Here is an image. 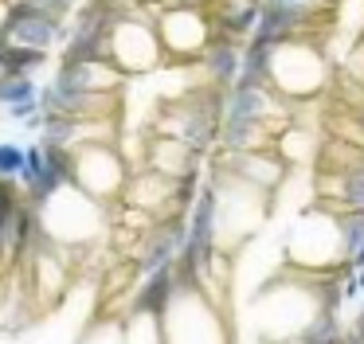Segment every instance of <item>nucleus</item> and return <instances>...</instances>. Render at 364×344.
I'll return each instance as SVG.
<instances>
[{"label":"nucleus","mask_w":364,"mask_h":344,"mask_svg":"<svg viewBox=\"0 0 364 344\" xmlns=\"http://www.w3.org/2000/svg\"><path fill=\"white\" fill-rule=\"evenodd\" d=\"M345 211L341 203L317 200L309 211H301L298 223L286 235V266L314 274H345L353 270L348 258V235H345Z\"/></svg>","instance_id":"2"},{"label":"nucleus","mask_w":364,"mask_h":344,"mask_svg":"<svg viewBox=\"0 0 364 344\" xmlns=\"http://www.w3.org/2000/svg\"><path fill=\"white\" fill-rule=\"evenodd\" d=\"M24 145H12V141H0V176L4 180H20V172H24Z\"/></svg>","instance_id":"21"},{"label":"nucleus","mask_w":364,"mask_h":344,"mask_svg":"<svg viewBox=\"0 0 364 344\" xmlns=\"http://www.w3.org/2000/svg\"><path fill=\"white\" fill-rule=\"evenodd\" d=\"M212 23H215V36L223 39H251L255 28H259V12H262V0H212Z\"/></svg>","instance_id":"16"},{"label":"nucleus","mask_w":364,"mask_h":344,"mask_svg":"<svg viewBox=\"0 0 364 344\" xmlns=\"http://www.w3.org/2000/svg\"><path fill=\"white\" fill-rule=\"evenodd\" d=\"M325 145H329V137H325L321 125H309V122H286L282 133L274 137V153L282 156L286 164H309V161H321Z\"/></svg>","instance_id":"15"},{"label":"nucleus","mask_w":364,"mask_h":344,"mask_svg":"<svg viewBox=\"0 0 364 344\" xmlns=\"http://www.w3.org/2000/svg\"><path fill=\"white\" fill-rule=\"evenodd\" d=\"M129 168L126 153L110 141H95V145H79L75 149V172L71 184L82 188L87 195H95L98 203H118L129 188Z\"/></svg>","instance_id":"10"},{"label":"nucleus","mask_w":364,"mask_h":344,"mask_svg":"<svg viewBox=\"0 0 364 344\" xmlns=\"http://www.w3.org/2000/svg\"><path fill=\"white\" fill-rule=\"evenodd\" d=\"M141 4H212V0H141Z\"/></svg>","instance_id":"25"},{"label":"nucleus","mask_w":364,"mask_h":344,"mask_svg":"<svg viewBox=\"0 0 364 344\" xmlns=\"http://www.w3.org/2000/svg\"><path fill=\"white\" fill-rule=\"evenodd\" d=\"M0 59H4V67H9V75H40L43 67L51 63V51H40V47H24V43H12L0 51Z\"/></svg>","instance_id":"19"},{"label":"nucleus","mask_w":364,"mask_h":344,"mask_svg":"<svg viewBox=\"0 0 364 344\" xmlns=\"http://www.w3.org/2000/svg\"><path fill=\"white\" fill-rule=\"evenodd\" d=\"M24 102H40V82L32 75H4V82H0V109L24 106Z\"/></svg>","instance_id":"20"},{"label":"nucleus","mask_w":364,"mask_h":344,"mask_svg":"<svg viewBox=\"0 0 364 344\" xmlns=\"http://www.w3.org/2000/svg\"><path fill=\"white\" fill-rule=\"evenodd\" d=\"M274 4H294V8H314V12H325V8H333L337 0H274Z\"/></svg>","instance_id":"24"},{"label":"nucleus","mask_w":364,"mask_h":344,"mask_svg":"<svg viewBox=\"0 0 364 344\" xmlns=\"http://www.w3.org/2000/svg\"><path fill=\"white\" fill-rule=\"evenodd\" d=\"M274 75V43H262V39H247L243 43V70H239V82H255V86H270Z\"/></svg>","instance_id":"18"},{"label":"nucleus","mask_w":364,"mask_h":344,"mask_svg":"<svg viewBox=\"0 0 364 344\" xmlns=\"http://www.w3.org/2000/svg\"><path fill=\"white\" fill-rule=\"evenodd\" d=\"M223 106H228V90L223 86H192V90L176 94L157 117L153 133H168L181 137L184 145H192L196 153H212L220 149V129H223Z\"/></svg>","instance_id":"6"},{"label":"nucleus","mask_w":364,"mask_h":344,"mask_svg":"<svg viewBox=\"0 0 364 344\" xmlns=\"http://www.w3.org/2000/svg\"><path fill=\"white\" fill-rule=\"evenodd\" d=\"M110 63L122 75H149L165 63V47L157 36V20H153V4H129L118 16L110 31Z\"/></svg>","instance_id":"8"},{"label":"nucleus","mask_w":364,"mask_h":344,"mask_svg":"<svg viewBox=\"0 0 364 344\" xmlns=\"http://www.w3.org/2000/svg\"><path fill=\"white\" fill-rule=\"evenodd\" d=\"M200 164H204V153L184 145L181 137L149 133V161H145V168H157L173 180H188V176H200Z\"/></svg>","instance_id":"14"},{"label":"nucleus","mask_w":364,"mask_h":344,"mask_svg":"<svg viewBox=\"0 0 364 344\" xmlns=\"http://www.w3.org/2000/svg\"><path fill=\"white\" fill-rule=\"evenodd\" d=\"M348 274V270H345ZM345 274H314L286 266L255 294V325L262 344H333L341 340Z\"/></svg>","instance_id":"1"},{"label":"nucleus","mask_w":364,"mask_h":344,"mask_svg":"<svg viewBox=\"0 0 364 344\" xmlns=\"http://www.w3.org/2000/svg\"><path fill=\"white\" fill-rule=\"evenodd\" d=\"M40 208V223L48 231L51 247L67 250V254H79V250H90L110 235V203H98L95 195H87L82 188L67 184L59 188L51 200L36 203Z\"/></svg>","instance_id":"3"},{"label":"nucleus","mask_w":364,"mask_h":344,"mask_svg":"<svg viewBox=\"0 0 364 344\" xmlns=\"http://www.w3.org/2000/svg\"><path fill=\"white\" fill-rule=\"evenodd\" d=\"M212 164H220V168L235 172L239 180H247V184L262 188V192H274L282 188L286 172H290V164L282 161V156L274 153V149H247V153H220Z\"/></svg>","instance_id":"13"},{"label":"nucleus","mask_w":364,"mask_h":344,"mask_svg":"<svg viewBox=\"0 0 364 344\" xmlns=\"http://www.w3.org/2000/svg\"><path fill=\"white\" fill-rule=\"evenodd\" d=\"M4 75H9V67H4V59H0V82H4Z\"/></svg>","instance_id":"27"},{"label":"nucleus","mask_w":364,"mask_h":344,"mask_svg":"<svg viewBox=\"0 0 364 344\" xmlns=\"http://www.w3.org/2000/svg\"><path fill=\"white\" fill-rule=\"evenodd\" d=\"M348 75H353L356 82L364 86V39L356 43V51H353V63H348Z\"/></svg>","instance_id":"23"},{"label":"nucleus","mask_w":364,"mask_h":344,"mask_svg":"<svg viewBox=\"0 0 364 344\" xmlns=\"http://www.w3.org/2000/svg\"><path fill=\"white\" fill-rule=\"evenodd\" d=\"M161 344H231V325L223 301H215L204 286L184 281L176 286L173 301L157 317Z\"/></svg>","instance_id":"4"},{"label":"nucleus","mask_w":364,"mask_h":344,"mask_svg":"<svg viewBox=\"0 0 364 344\" xmlns=\"http://www.w3.org/2000/svg\"><path fill=\"white\" fill-rule=\"evenodd\" d=\"M208 184L215 188V239H220V250L243 247L262 227V219L270 215L274 192H262V188L247 184L235 172L220 168V164L208 168Z\"/></svg>","instance_id":"5"},{"label":"nucleus","mask_w":364,"mask_h":344,"mask_svg":"<svg viewBox=\"0 0 364 344\" xmlns=\"http://www.w3.org/2000/svg\"><path fill=\"white\" fill-rule=\"evenodd\" d=\"M67 23H71V16H59V12H51V8L36 4V0H12L4 31H9L12 43L51 51V47L67 43Z\"/></svg>","instance_id":"11"},{"label":"nucleus","mask_w":364,"mask_h":344,"mask_svg":"<svg viewBox=\"0 0 364 344\" xmlns=\"http://www.w3.org/2000/svg\"><path fill=\"white\" fill-rule=\"evenodd\" d=\"M341 109H345L353 122L364 125V86L356 82V78H345V82H341Z\"/></svg>","instance_id":"22"},{"label":"nucleus","mask_w":364,"mask_h":344,"mask_svg":"<svg viewBox=\"0 0 364 344\" xmlns=\"http://www.w3.org/2000/svg\"><path fill=\"white\" fill-rule=\"evenodd\" d=\"M28 286H32V297L40 309H51V305L63 301V294L71 289V254L59 247H48L28 262Z\"/></svg>","instance_id":"12"},{"label":"nucleus","mask_w":364,"mask_h":344,"mask_svg":"<svg viewBox=\"0 0 364 344\" xmlns=\"http://www.w3.org/2000/svg\"><path fill=\"white\" fill-rule=\"evenodd\" d=\"M353 333H360V336H364V301H360V309H356V321H353Z\"/></svg>","instance_id":"26"},{"label":"nucleus","mask_w":364,"mask_h":344,"mask_svg":"<svg viewBox=\"0 0 364 344\" xmlns=\"http://www.w3.org/2000/svg\"><path fill=\"white\" fill-rule=\"evenodd\" d=\"M333 82V67L329 55L317 39H286L274 47V75L270 86L290 102L294 109L301 102H314L317 94H325Z\"/></svg>","instance_id":"7"},{"label":"nucleus","mask_w":364,"mask_h":344,"mask_svg":"<svg viewBox=\"0 0 364 344\" xmlns=\"http://www.w3.org/2000/svg\"><path fill=\"white\" fill-rule=\"evenodd\" d=\"M153 20H157L165 59L181 63V67L200 63V55L215 39V23L208 4H153Z\"/></svg>","instance_id":"9"},{"label":"nucleus","mask_w":364,"mask_h":344,"mask_svg":"<svg viewBox=\"0 0 364 344\" xmlns=\"http://www.w3.org/2000/svg\"><path fill=\"white\" fill-rule=\"evenodd\" d=\"M200 70H204V78L212 86L231 90V86L239 82V70H243V43L215 36L212 43H208V51L200 55Z\"/></svg>","instance_id":"17"}]
</instances>
